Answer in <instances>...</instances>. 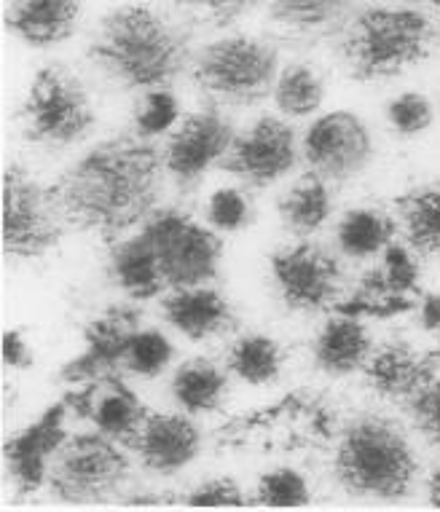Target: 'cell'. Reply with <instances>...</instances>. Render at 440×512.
Returning a JSON list of instances; mask_svg holds the SVG:
<instances>
[{"instance_id": "26", "label": "cell", "mask_w": 440, "mask_h": 512, "mask_svg": "<svg viewBox=\"0 0 440 512\" xmlns=\"http://www.w3.org/2000/svg\"><path fill=\"white\" fill-rule=\"evenodd\" d=\"M229 395V376L207 357L186 360L172 376V400L191 416L215 413Z\"/></svg>"}, {"instance_id": "13", "label": "cell", "mask_w": 440, "mask_h": 512, "mask_svg": "<svg viewBox=\"0 0 440 512\" xmlns=\"http://www.w3.org/2000/svg\"><path fill=\"white\" fill-rule=\"evenodd\" d=\"M304 159L309 172L320 175L325 183H349L371 167V129L349 110L325 113L306 129Z\"/></svg>"}, {"instance_id": "8", "label": "cell", "mask_w": 440, "mask_h": 512, "mask_svg": "<svg viewBox=\"0 0 440 512\" xmlns=\"http://www.w3.org/2000/svg\"><path fill=\"white\" fill-rule=\"evenodd\" d=\"M132 472L124 445L102 432L68 437L49 467L51 496L68 504H100L124 491Z\"/></svg>"}, {"instance_id": "38", "label": "cell", "mask_w": 440, "mask_h": 512, "mask_svg": "<svg viewBox=\"0 0 440 512\" xmlns=\"http://www.w3.org/2000/svg\"><path fill=\"white\" fill-rule=\"evenodd\" d=\"M406 413L414 429L430 445L440 448V378L435 376L406 400Z\"/></svg>"}, {"instance_id": "21", "label": "cell", "mask_w": 440, "mask_h": 512, "mask_svg": "<svg viewBox=\"0 0 440 512\" xmlns=\"http://www.w3.org/2000/svg\"><path fill=\"white\" fill-rule=\"evenodd\" d=\"M84 0H6L3 25L30 49H54L78 30Z\"/></svg>"}, {"instance_id": "16", "label": "cell", "mask_w": 440, "mask_h": 512, "mask_svg": "<svg viewBox=\"0 0 440 512\" xmlns=\"http://www.w3.org/2000/svg\"><path fill=\"white\" fill-rule=\"evenodd\" d=\"M62 400L76 419L92 421L97 432L113 437L121 445H127L137 435V429L143 427L151 413L135 389L124 381L121 370L68 389Z\"/></svg>"}, {"instance_id": "31", "label": "cell", "mask_w": 440, "mask_h": 512, "mask_svg": "<svg viewBox=\"0 0 440 512\" xmlns=\"http://www.w3.org/2000/svg\"><path fill=\"white\" fill-rule=\"evenodd\" d=\"M325 78L309 62H290L288 68L280 70L277 86H274V102L282 116L304 118L312 116L325 100Z\"/></svg>"}, {"instance_id": "41", "label": "cell", "mask_w": 440, "mask_h": 512, "mask_svg": "<svg viewBox=\"0 0 440 512\" xmlns=\"http://www.w3.org/2000/svg\"><path fill=\"white\" fill-rule=\"evenodd\" d=\"M3 362L14 370H30L35 365V354L30 344L25 341L22 330H6L3 333V344H0Z\"/></svg>"}, {"instance_id": "27", "label": "cell", "mask_w": 440, "mask_h": 512, "mask_svg": "<svg viewBox=\"0 0 440 512\" xmlns=\"http://www.w3.org/2000/svg\"><path fill=\"white\" fill-rule=\"evenodd\" d=\"M398 234V220L376 207H355L344 212V218L336 226V244L347 258L368 261L373 255H381Z\"/></svg>"}, {"instance_id": "5", "label": "cell", "mask_w": 440, "mask_h": 512, "mask_svg": "<svg viewBox=\"0 0 440 512\" xmlns=\"http://www.w3.org/2000/svg\"><path fill=\"white\" fill-rule=\"evenodd\" d=\"M336 437V411L328 397L312 389H296L277 403L231 416L226 424H220L212 443L220 451L298 454L320 451Z\"/></svg>"}, {"instance_id": "23", "label": "cell", "mask_w": 440, "mask_h": 512, "mask_svg": "<svg viewBox=\"0 0 440 512\" xmlns=\"http://www.w3.org/2000/svg\"><path fill=\"white\" fill-rule=\"evenodd\" d=\"M371 352L373 341L363 319L344 314L330 317L312 341L314 368L330 378H344L363 370Z\"/></svg>"}, {"instance_id": "30", "label": "cell", "mask_w": 440, "mask_h": 512, "mask_svg": "<svg viewBox=\"0 0 440 512\" xmlns=\"http://www.w3.org/2000/svg\"><path fill=\"white\" fill-rule=\"evenodd\" d=\"M285 349L277 338L263 333H247L231 344L226 354V370L250 387H269L282 376Z\"/></svg>"}, {"instance_id": "42", "label": "cell", "mask_w": 440, "mask_h": 512, "mask_svg": "<svg viewBox=\"0 0 440 512\" xmlns=\"http://www.w3.org/2000/svg\"><path fill=\"white\" fill-rule=\"evenodd\" d=\"M419 328L440 338V293H424L419 301Z\"/></svg>"}, {"instance_id": "11", "label": "cell", "mask_w": 440, "mask_h": 512, "mask_svg": "<svg viewBox=\"0 0 440 512\" xmlns=\"http://www.w3.org/2000/svg\"><path fill=\"white\" fill-rule=\"evenodd\" d=\"M269 271L280 301L288 311L317 314L333 309L344 290V266L325 244L304 239L288 244L269 258Z\"/></svg>"}, {"instance_id": "19", "label": "cell", "mask_w": 440, "mask_h": 512, "mask_svg": "<svg viewBox=\"0 0 440 512\" xmlns=\"http://www.w3.org/2000/svg\"><path fill=\"white\" fill-rule=\"evenodd\" d=\"M360 11V0H269L266 22L274 35L296 46L336 41Z\"/></svg>"}, {"instance_id": "43", "label": "cell", "mask_w": 440, "mask_h": 512, "mask_svg": "<svg viewBox=\"0 0 440 512\" xmlns=\"http://www.w3.org/2000/svg\"><path fill=\"white\" fill-rule=\"evenodd\" d=\"M167 502H172V496L140 494V496H129V499H124V504H129V507H159V504H167Z\"/></svg>"}, {"instance_id": "36", "label": "cell", "mask_w": 440, "mask_h": 512, "mask_svg": "<svg viewBox=\"0 0 440 512\" xmlns=\"http://www.w3.org/2000/svg\"><path fill=\"white\" fill-rule=\"evenodd\" d=\"M255 220L253 204L239 188H218L207 202V223L223 234L245 231Z\"/></svg>"}, {"instance_id": "35", "label": "cell", "mask_w": 440, "mask_h": 512, "mask_svg": "<svg viewBox=\"0 0 440 512\" xmlns=\"http://www.w3.org/2000/svg\"><path fill=\"white\" fill-rule=\"evenodd\" d=\"M178 118V97H175L170 89H156V92L140 94V100H137L135 105V113H132V124H135L137 135L156 140V137L164 135L167 129H175Z\"/></svg>"}, {"instance_id": "46", "label": "cell", "mask_w": 440, "mask_h": 512, "mask_svg": "<svg viewBox=\"0 0 440 512\" xmlns=\"http://www.w3.org/2000/svg\"><path fill=\"white\" fill-rule=\"evenodd\" d=\"M430 3H432V6H438V9H440V0H430Z\"/></svg>"}, {"instance_id": "18", "label": "cell", "mask_w": 440, "mask_h": 512, "mask_svg": "<svg viewBox=\"0 0 440 512\" xmlns=\"http://www.w3.org/2000/svg\"><path fill=\"white\" fill-rule=\"evenodd\" d=\"M68 413L70 408L65 400H60L49 405L41 413V419H35L25 432L6 440L3 459L19 494H35L38 488L46 486L51 459L68 440V432H65Z\"/></svg>"}, {"instance_id": "25", "label": "cell", "mask_w": 440, "mask_h": 512, "mask_svg": "<svg viewBox=\"0 0 440 512\" xmlns=\"http://www.w3.org/2000/svg\"><path fill=\"white\" fill-rule=\"evenodd\" d=\"M395 215L416 258L440 255V183H422L395 196Z\"/></svg>"}, {"instance_id": "22", "label": "cell", "mask_w": 440, "mask_h": 512, "mask_svg": "<svg viewBox=\"0 0 440 512\" xmlns=\"http://www.w3.org/2000/svg\"><path fill=\"white\" fill-rule=\"evenodd\" d=\"M161 317L180 336L207 341L237 328V314L226 295L210 285L180 287L161 301Z\"/></svg>"}, {"instance_id": "37", "label": "cell", "mask_w": 440, "mask_h": 512, "mask_svg": "<svg viewBox=\"0 0 440 512\" xmlns=\"http://www.w3.org/2000/svg\"><path fill=\"white\" fill-rule=\"evenodd\" d=\"M435 118L432 102L419 92H403L387 105V121L400 137H416L427 132Z\"/></svg>"}, {"instance_id": "3", "label": "cell", "mask_w": 440, "mask_h": 512, "mask_svg": "<svg viewBox=\"0 0 440 512\" xmlns=\"http://www.w3.org/2000/svg\"><path fill=\"white\" fill-rule=\"evenodd\" d=\"M419 462L398 421L360 413L341 427L333 448V478L349 496L398 502L411 496Z\"/></svg>"}, {"instance_id": "2", "label": "cell", "mask_w": 440, "mask_h": 512, "mask_svg": "<svg viewBox=\"0 0 440 512\" xmlns=\"http://www.w3.org/2000/svg\"><path fill=\"white\" fill-rule=\"evenodd\" d=\"M86 59L121 92L172 89L194 62L191 30L145 3L116 6L97 19Z\"/></svg>"}, {"instance_id": "33", "label": "cell", "mask_w": 440, "mask_h": 512, "mask_svg": "<svg viewBox=\"0 0 440 512\" xmlns=\"http://www.w3.org/2000/svg\"><path fill=\"white\" fill-rule=\"evenodd\" d=\"M309 499H312V494H309L304 475L293 467H277V470L263 472L255 483L253 502L261 504V507L288 510V507H306Z\"/></svg>"}, {"instance_id": "24", "label": "cell", "mask_w": 440, "mask_h": 512, "mask_svg": "<svg viewBox=\"0 0 440 512\" xmlns=\"http://www.w3.org/2000/svg\"><path fill=\"white\" fill-rule=\"evenodd\" d=\"M108 277L132 301H151L167 287L159 269V258L143 234L110 244Z\"/></svg>"}, {"instance_id": "4", "label": "cell", "mask_w": 440, "mask_h": 512, "mask_svg": "<svg viewBox=\"0 0 440 512\" xmlns=\"http://www.w3.org/2000/svg\"><path fill=\"white\" fill-rule=\"evenodd\" d=\"M435 27L419 9L368 6L336 38V54L360 84L390 81L430 57Z\"/></svg>"}, {"instance_id": "28", "label": "cell", "mask_w": 440, "mask_h": 512, "mask_svg": "<svg viewBox=\"0 0 440 512\" xmlns=\"http://www.w3.org/2000/svg\"><path fill=\"white\" fill-rule=\"evenodd\" d=\"M330 210H333V202H330L328 183L314 172H306L277 199L282 226L296 236L317 234L330 218Z\"/></svg>"}, {"instance_id": "6", "label": "cell", "mask_w": 440, "mask_h": 512, "mask_svg": "<svg viewBox=\"0 0 440 512\" xmlns=\"http://www.w3.org/2000/svg\"><path fill=\"white\" fill-rule=\"evenodd\" d=\"M280 49L253 35H226L194 54L191 81L218 108H253L274 94Z\"/></svg>"}, {"instance_id": "14", "label": "cell", "mask_w": 440, "mask_h": 512, "mask_svg": "<svg viewBox=\"0 0 440 512\" xmlns=\"http://www.w3.org/2000/svg\"><path fill=\"white\" fill-rule=\"evenodd\" d=\"M298 164L296 129L280 116H261L239 132L229 153L218 161L226 175L250 188H269Z\"/></svg>"}, {"instance_id": "20", "label": "cell", "mask_w": 440, "mask_h": 512, "mask_svg": "<svg viewBox=\"0 0 440 512\" xmlns=\"http://www.w3.org/2000/svg\"><path fill=\"white\" fill-rule=\"evenodd\" d=\"M363 376L371 392L392 403H406L408 397L438 376V368L432 365L430 354L398 338L371 352L363 365Z\"/></svg>"}, {"instance_id": "40", "label": "cell", "mask_w": 440, "mask_h": 512, "mask_svg": "<svg viewBox=\"0 0 440 512\" xmlns=\"http://www.w3.org/2000/svg\"><path fill=\"white\" fill-rule=\"evenodd\" d=\"M188 507H245V491L234 478L204 480L186 496Z\"/></svg>"}, {"instance_id": "7", "label": "cell", "mask_w": 440, "mask_h": 512, "mask_svg": "<svg viewBox=\"0 0 440 512\" xmlns=\"http://www.w3.org/2000/svg\"><path fill=\"white\" fill-rule=\"evenodd\" d=\"M17 118L27 143L46 151H65L84 143L97 124L92 94L62 62L43 65L35 73Z\"/></svg>"}, {"instance_id": "32", "label": "cell", "mask_w": 440, "mask_h": 512, "mask_svg": "<svg viewBox=\"0 0 440 512\" xmlns=\"http://www.w3.org/2000/svg\"><path fill=\"white\" fill-rule=\"evenodd\" d=\"M269 0H172V6L183 14L188 25H202L210 30H226L239 19L266 6Z\"/></svg>"}, {"instance_id": "9", "label": "cell", "mask_w": 440, "mask_h": 512, "mask_svg": "<svg viewBox=\"0 0 440 512\" xmlns=\"http://www.w3.org/2000/svg\"><path fill=\"white\" fill-rule=\"evenodd\" d=\"M60 207L51 185H41L22 164L3 169V255L35 261L49 255L65 236Z\"/></svg>"}, {"instance_id": "45", "label": "cell", "mask_w": 440, "mask_h": 512, "mask_svg": "<svg viewBox=\"0 0 440 512\" xmlns=\"http://www.w3.org/2000/svg\"><path fill=\"white\" fill-rule=\"evenodd\" d=\"M427 354H430L432 365H435V368L440 370V346H438V349H427Z\"/></svg>"}, {"instance_id": "34", "label": "cell", "mask_w": 440, "mask_h": 512, "mask_svg": "<svg viewBox=\"0 0 440 512\" xmlns=\"http://www.w3.org/2000/svg\"><path fill=\"white\" fill-rule=\"evenodd\" d=\"M175 357V346L159 330H137L124 354V370L140 378L161 376Z\"/></svg>"}, {"instance_id": "1", "label": "cell", "mask_w": 440, "mask_h": 512, "mask_svg": "<svg viewBox=\"0 0 440 512\" xmlns=\"http://www.w3.org/2000/svg\"><path fill=\"white\" fill-rule=\"evenodd\" d=\"M164 175V145L119 132L78 156L51 194L70 226L113 244L156 212Z\"/></svg>"}, {"instance_id": "12", "label": "cell", "mask_w": 440, "mask_h": 512, "mask_svg": "<svg viewBox=\"0 0 440 512\" xmlns=\"http://www.w3.org/2000/svg\"><path fill=\"white\" fill-rule=\"evenodd\" d=\"M237 126L218 105L188 113L167 137L164 145V167L172 183L183 194L194 191L202 183L204 172L215 167L237 140Z\"/></svg>"}, {"instance_id": "15", "label": "cell", "mask_w": 440, "mask_h": 512, "mask_svg": "<svg viewBox=\"0 0 440 512\" xmlns=\"http://www.w3.org/2000/svg\"><path fill=\"white\" fill-rule=\"evenodd\" d=\"M137 330H143V311L132 303H110L86 322L81 330L84 352L76 354L60 368V381L78 387L94 378L108 376L124 368V354Z\"/></svg>"}, {"instance_id": "10", "label": "cell", "mask_w": 440, "mask_h": 512, "mask_svg": "<svg viewBox=\"0 0 440 512\" xmlns=\"http://www.w3.org/2000/svg\"><path fill=\"white\" fill-rule=\"evenodd\" d=\"M140 234L159 258L164 282L172 290L210 285L223 263V239L180 210H156Z\"/></svg>"}, {"instance_id": "39", "label": "cell", "mask_w": 440, "mask_h": 512, "mask_svg": "<svg viewBox=\"0 0 440 512\" xmlns=\"http://www.w3.org/2000/svg\"><path fill=\"white\" fill-rule=\"evenodd\" d=\"M379 266L381 271H384L387 285H390L395 293H419V266H416L414 252L408 250L406 244L392 242L387 250L381 252Z\"/></svg>"}, {"instance_id": "29", "label": "cell", "mask_w": 440, "mask_h": 512, "mask_svg": "<svg viewBox=\"0 0 440 512\" xmlns=\"http://www.w3.org/2000/svg\"><path fill=\"white\" fill-rule=\"evenodd\" d=\"M414 309H419V301H414V295L395 293L387 285L381 266L365 271L357 282L355 293L333 306L336 314L355 319H395Z\"/></svg>"}, {"instance_id": "44", "label": "cell", "mask_w": 440, "mask_h": 512, "mask_svg": "<svg viewBox=\"0 0 440 512\" xmlns=\"http://www.w3.org/2000/svg\"><path fill=\"white\" fill-rule=\"evenodd\" d=\"M427 496H430L432 507H438L440 510V467L432 472L430 480H427Z\"/></svg>"}, {"instance_id": "17", "label": "cell", "mask_w": 440, "mask_h": 512, "mask_svg": "<svg viewBox=\"0 0 440 512\" xmlns=\"http://www.w3.org/2000/svg\"><path fill=\"white\" fill-rule=\"evenodd\" d=\"M153 475H178L202 451V429L191 413H148L137 435L124 445Z\"/></svg>"}]
</instances>
